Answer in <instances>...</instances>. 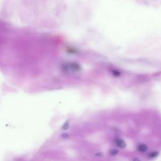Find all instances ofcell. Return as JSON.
Masks as SVG:
<instances>
[{
	"instance_id": "obj_1",
	"label": "cell",
	"mask_w": 161,
	"mask_h": 161,
	"mask_svg": "<svg viewBox=\"0 0 161 161\" xmlns=\"http://www.w3.org/2000/svg\"><path fill=\"white\" fill-rule=\"evenodd\" d=\"M115 142L116 145L120 148H124L127 146V144L125 143V142L123 140L121 139V138H117Z\"/></svg>"
},
{
	"instance_id": "obj_2",
	"label": "cell",
	"mask_w": 161,
	"mask_h": 161,
	"mask_svg": "<svg viewBox=\"0 0 161 161\" xmlns=\"http://www.w3.org/2000/svg\"><path fill=\"white\" fill-rule=\"evenodd\" d=\"M137 149L138 151H140L141 152H144L147 150V147L146 145L141 144L137 146Z\"/></svg>"
},
{
	"instance_id": "obj_3",
	"label": "cell",
	"mask_w": 161,
	"mask_h": 161,
	"mask_svg": "<svg viewBox=\"0 0 161 161\" xmlns=\"http://www.w3.org/2000/svg\"><path fill=\"white\" fill-rule=\"evenodd\" d=\"M158 155H159L158 152H152L150 153L149 156L150 157H151V158H154V157H156Z\"/></svg>"
},
{
	"instance_id": "obj_4",
	"label": "cell",
	"mask_w": 161,
	"mask_h": 161,
	"mask_svg": "<svg viewBox=\"0 0 161 161\" xmlns=\"http://www.w3.org/2000/svg\"><path fill=\"white\" fill-rule=\"evenodd\" d=\"M117 153H118V151L117 150H111V152H110V154H111L112 156H115Z\"/></svg>"
},
{
	"instance_id": "obj_5",
	"label": "cell",
	"mask_w": 161,
	"mask_h": 161,
	"mask_svg": "<svg viewBox=\"0 0 161 161\" xmlns=\"http://www.w3.org/2000/svg\"><path fill=\"white\" fill-rule=\"evenodd\" d=\"M133 161H140V160L138 159H137V158H136V159H134Z\"/></svg>"
}]
</instances>
